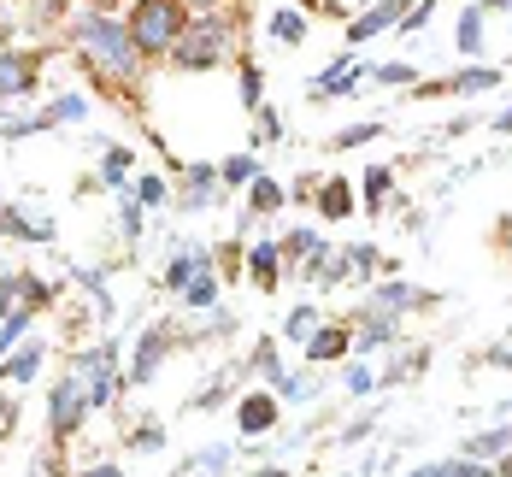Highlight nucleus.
Instances as JSON below:
<instances>
[{"mask_svg":"<svg viewBox=\"0 0 512 477\" xmlns=\"http://www.w3.org/2000/svg\"><path fill=\"white\" fill-rule=\"evenodd\" d=\"M71 48H77L83 71H89L95 83L136 89V83L148 77V59L136 53L124 18H112V12H95V6H89V12H71Z\"/></svg>","mask_w":512,"mask_h":477,"instance_id":"f257e3e1","label":"nucleus"},{"mask_svg":"<svg viewBox=\"0 0 512 477\" xmlns=\"http://www.w3.org/2000/svg\"><path fill=\"white\" fill-rule=\"evenodd\" d=\"M242 12L218 6V12H195L189 30L177 36V48L165 53L171 71H218V65H242Z\"/></svg>","mask_w":512,"mask_h":477,"instance_id":"f03ea898","label":"nucleus"},{"mask_svg":"<svg viewBox=\"0 0 512 477\" xmlns=\"http://www.w3.org/2000/svg\"><path fill=\"white\" fill-rule=\"evenodd\" d=\"M65 377H71V389L83 395V407H89V419L106 413L112 401H118V389H124V348L106 336L95 348H77L71 360H65Z\"/></svg>","mask_w":512,"mask_h":477,"instance_id":"7ed1b4c3","label":"nucleus"},{"mask_svg":"<svg viewBox=\"0 0 512 477\" xmlns=\"http://www.w3.org/2000/svg\"><path fill=\"white\" fill-rule=\"evenodd\" d=\"M189 6L183 0H130L124 6V30H130V42L142 59H165V53L177 48V36L189 30Z\"/></svg>","mask_w":512,"mask_h":477,"instance_id":"20e7f679","label":"nucleus"},{"mask_svg":"<svg viewBox=\"0 0 512 477\" xmlns=\"http://www.w3.org/2000/svg\"><path fill=\"white\" fill-rule=\"evenodd\" d=\"M171 348H183V330H177V324H148V330L136 336L130 360H124V389H142V383H154L159 366L171 360Z\"/></svg>","mask_w":512,"mask_h":477,"instance_id":"39448f33","label":"nucleus"},{"mask_svg":"<svg viewBox=\"0 0 512 477\" xmlns=\"http://www.w3.org/2000/svg\"><path fill=\"white\" fill-rule=\"evenodd\" d=\"M489 89H501V71L495 65H460V71H448V77H418L412 83V95L418 101H454V95H489Z\"/></svg>","mask_w":512,"mask_h":477,"instance_id":"423d86ee","label":"nucleus"},{"mask_svg":"<svg viewBox=\"0 0 512 477\" xmlns=\"http://www.w3.org/2000/svg\"><path fill=\"white\" fill-rule=\"evenodd\" d=\"M83 424H89L83 395L71 389V377H53V383H48V442H53V448H65Z\"/></svg>","mask_w":512,"mask_h":477,"instance_id":"0eeeda50","label":"nucleus"},{"mask_svg":"<svg viewBox=\"0 0 512 477\" xmlns=\"http://www.w3.org/2000/svg\"><path fill=\"white\" fill-rule=\"evenodd\" d=\"M348 330H354V354H389V348H401V324L407 318H389V313H371V307H354V313L342 318Z\"/></svg>","mask_w":512,"mask_h":477,"instance_id":"6e6552de","label":"nucleus"},{"mask_svg":"<svg viewBox=\"0 0 512 477\" xmlns=\"http://www.w3.org/2000/svg\"><path fill=\"white\" fill-rule=\"evenodd\" d=\"M36 83H42V53H30V48H0V112H6V101H24V95H36Z\"/></svg>","mask_w":512,"mask_h":477,"instance_id":"1a4fd4ad","label":"nucleus"},{"mask_svg":"<svg viewBox=\"0 0 512 477\" xmlns=\"http://www.w3.org/2000/svg\"><path fill=\"white\" fill-rule=\"evenodd\" d=\"M365 307H371V313H389V318H407V313H424V307H436V295H430V289H418V283H401V277H389V283H371Z\"/></svg>","mask_w":512,"mask_h":477,"instance_id":"9d476101","label":"nucleus"},{"mask_svg":"<svg viewBox=\"0 0 512 477\" xmlns=\"http://www.w3.org/2000/svg\"><path fill=\"white\" fill-rule=\"evenodd\" d=\"M212 207H224V183H218V165L195 159V165L183 171V183H177V212H212Z\"/></svg>","mask_w":512,"mask_h":477,"instance_id":"9b49d317","label":"nucleus"},{"mask_svg":"<svg viewBox=\"0 0 512 477\" xmlns=\"http://www.w3.org/2000/svg\"><path fill=\"white\" fill-rule=\"evenodd\" d=\"M412 0H371L365 12H354L348 18V48H359V42H371V36H389L401 18H407Z\"/></svg>","mask_w":512,"mask_h":477,"instance_id":"f8f14e48","label":"nucleus"},{"mask_svg":"<svg viewBox=\"0 0 512 477\" xmlns=\"http://www.w3.org/2000/svg\"><path fill=\"white\" fill-rule=\"evenodd\" d=\"M283 424V401L271 395V389H248L242 401H236V430L242 436H271Z\"/></svg>","mask_w":512,"mask_h":477,"instance_id":"ddd939ff","label":"nucleus"},{"mask_svg":"<svg viewBox=\"0 0 512 477\" xmlns=\"http://www.w3.org/2000/svg\"><path fill=\"white\" fill-rule=\"evenodd\" d=\"M301 348H307V366H336V360H348V354H354V330H348L342 318H324Z\"/></svg>","mask_w":512,"mask_h":477,"instance_id":"4468645a","label":"nucleus"},{"mask_svg":"<svg viewBox=\"0 0 512 477\" xmlns=\"http://www.w3.org/2000/svg\"><path fill=\"white\" fill-rule=\"evenodd\" d=\"M0 236H18V242H48L53 248V218H42V212H30L24 201H0Z\"/></svg>","mask_w":512,"mask_h":477,"instance_id":"2eb2a0df","label":"nucleus"},{"mask_svg":"<svg viewBox=\"0 0 512 477\" xmlns=\"http://www.w3.org/2000/svg\"><path fill=\"white\" fill-rule=\"evenodd\" d=\"M242 265H248V277H254L259 289H277V283L289 277V265H283V248H277V236H265V242H248Z\"/></svg>","mask_w":512,"mask_h":477,"instance_id":"dca6fc26","label":"nucleus"},{"mask_svg":"<svg viewBox=\"0 0 512 477\" xmlns=\"http://www.w3.org/2000/svg\"><path fill=\"white\" fill-rule=\"evenodd\" d=\"M312 207L324 224H342V218H354L359 201H354V183L348 177H318V195H312Z\"/></svg>","mask_w":512,"mask_h":477,"instance_id":"f3484780","label":"nucleus"},{"mask_svg":"<svg viewBox=\"0 0 512 477\" xmlns=\"http://www.w3.org/2000/svg\"><path fill=\"white\" fill-rule=\"evenodd\" d=\"M507 454H512V424L507 419L460 442V460H477V466H495V460H507Z\"/></svg>","mask_w":512,"mask_h":477,"instance_id":"a211bd4d","label":"nucleus"},{"mask_svg":"<svg viewBox=\"0 0 512 477\" xmlns=\"http://www.w3.org/2000/svg\"><path fill=\"white\" fill-rule=\"evenodd\" d=\"M195 271H212V248H201V242H183V248L165 260V289L177 295V289H183Z\"/></svg>","mask_w":512,"mask_h":477,"instance_id":"6ab92c4d","label":"nucleus"},{"mask_svg":"<svg viewBox=\"0 0 512 477\" xmlns=\"http://www.w3.org/2000/svg\"><path fill=\"white\" fill-rule=\"evenodd\" d=\"M430 366V348L424 342H412V348H395V360L377 371V389H401L407 377H418V371Z\"/></svg>","mask_w":512,"mask_h":477,"instance_id":"aec40b11","label":"nucleus"},{"mask_svg":"<svg viewBox=\"0 0 512 477\" xmlns=\"http://www.w3.org/2000/svg\"><path fill=\"white\" fill-rule=\"evenodd\" d=\"M271 395H277L283 407H307V401H318V366H307V371H283V377L271 383Z\"/></svg>","mask_w":512,"mask_h":477,"instance_id":"412c9836","label":"nucleus"},{"mask_svg":"<svg viewBox=\"0 0 512 477\" xmlns=\"http://www.w3.org/2000/svg\"><path fill=\"white\" fill-rule=\"evenodd\" d=\"M389 201H395V171H389V165H371V171L359 177V207L377 218Z\"/></svg>","mask_w":512,"mask_h":477,"instance_id":"4be33fe9","label":"nucleus"},{"mask_svg":"<svg viewBox=\"0 0 512 477\" xmlns=\"http://www.w3.org/2000/svg\"><path fill=\"white\" fill-rule=\"evenodd\" d=\"M483 30H489V12H483V0H471L460 12V24H454V48H460L465 59H477V53H483Z\"/></svg>","mask_w":512,"mask_h":477,"instance_id":"5701e85b","label":"nucleus"},{"mask_svg":"<svg viewBox=\"0 0 512 477\" xmlns=\"http://www.w3.org/2000/svg\"><path fill=\"white\" fill-rule=\"evenodd\" d=\"M283 207H289V189L259 171L254 183H248V212H254V218H271V212H283Z\"/></svg>","mask_w":512,"mask_h":477,"instance_id":"b1692460","label":"nucleus"},{"mask_svg":"<svg viewBox=\"0 0 512 477\" xmlns=\"http://www.w3.org/2000/svg\"><path fill=\"white\" fill-rule=\"evenodd\" d=\"M42 360H48V342H30V348H18V354L0 360V377H6V383H36Z\"/></svg>","mask_w":512,"mask_h":477,"instance_id":"393cba45","label":"nucleus"},{"mask_svg":"<svg viewBox=\"0 0 512 477\" xmlns=\"http://www.w3.org/2000/svg\"><path fill=\"white\" fill-rule=\"evenodd\" d=\"M236 377H265V383H277V377H283V354H277V342H271V336H259L254 354L236 366Z\"/></svg>","mask_w":512,"mask_h":477,"instance_id":"a878e982","label":"nucleus"},{"mask_svg":"<svg viewBox=\"0 0 512 477\" xmlns=\"http://www.w3.org/2000/svg\"><path fill=\"white\" fill-rule=\"evenodd\" d=\"M277 248H283V265L295 271L301 260H312V254L324 248V236H318L312 224H295V230H283V236H277Z\"/></svg>","mask_w":512,"mask_h":477,"instance_id":"bb28decb","label":"nucleus"},{"mask_svg":"<svg viewBox=\"0 0 512 477\" xmlns=\"http://www.w3.org/2000/svg\"><path fill=\"white\" fill-rule=\"evenodd\" d=\"M359 77H365V83H377V89H412V83H418V65H412V59H389V65H359Z\"/></svg>","mask_w":512,"mask_h":477,"instance_id":"cd10ccee","label":"nucleus"},{"mask_svg":"<svg viewBox=\"0 0 512 477\" xmlns=\"http://www.w3.org/2000/svg\"><path fill=\"white\" fill-rule=\"evenodd\" d=\"M265 30H271L283 48H301V42H307V12H301V6H277V12L265 18Z\"/></svg>","mask_w":512,"mask_h":477,"instance_id":"c85d7f7f","label":"nucleus"},{"mask_svg":"<svg viewBox=\"0 0 512 477\" xmlns=\"http://www.w3.org/2000/svg\"><path fill=\"white\" fill-rule=\"evenodd\" d=\"M177 301H183L189 313H212V307H218V271H195V277L177 289Z\"/></svg>","mask_w":512,"mask_h":477,"instance_id":"c756f323","label":"nucleus"},{"mask_svg":"<svg viewBox=\"0 0 512 477\" xmlns=\"http://www.w3.org/2000/svg\"><path fill=\"white\" fill-rule=\"evenodd\" d=\"M18 6H24V24H30V30H53V24H65V18L77 12L71 0H18Z\"/></svg>","mask_w":512,"mask_h":477,"instance_id":"7c9ffc66","label":"nucleus"},{"mask_svg":"<svg viewBox=\"0 0 512 477\" xmlns=\"http://www.w3.org/2000/svg\"><path fill=\"white\" fill-rule=\"evenodd\" d=\"M407 477H495V466H477V460H424V466H412Z\"/></svg>","mask_w":512,"mask_h":477,"instance_id":"2f4dec72","label":"nucleus"},{"mask_svg":"<svg viewBox=\"0 0 512 477\" xmlns=\"http://www.w3.org/2000/svg\"><path fill=\"white\" fill-rule=\"evenodd\" d=\"M254 177H259V154H254V148H248V154H230L224 165H218V183H224V195H230V189H248Z\"/></svg>","mask_w":512,"mask_h":477,"instance_id":"473e14b6","label":"nucleus"},{"mask_svg":"<svg viewBox=\"0 0 512 477\" xmlns=\"http://www.w3.org/2000/svg\"><path fill=\"white\" fill-rule=\"evenodd\" d=\"M89 118V101L83 95H53L48 106H42V124L48 130H59V124H83Z\"/></svg>","mask_w":512,"mask_h":477,"instance_id":"72a5a7b5","label":"nucleus"},{"mask_svg":"<svg viewBox=\"0 0 512 477\" xmlns=\"http://www.w3.org/2000/svg\"><path fill=\"white\" fill-rule=\"evenodd\" d=\"M130 201H136L142 212H154V207H165V201H171V183H165L159 171H142V177L130 183Z\"/></svg>","mask_w":512,"mask_h":477,"instance_id":"f704fd0d","label":"nucleus"},{"mask_svg":"<svg viewBox=\"0 0 512 477\" xmlns=\"http://www.w3.org/2000/svg\"><path fill=\"white\" fill-rule=\"evenodd\" d=\"M124 448H130V454H159V448H165V424L159 419H136L130 430H124Z\"/></svg>","mask_w":512,"mask_h":477,"instance_id":"c9c22d12","label":"nucleus"},{"mask_svg":"<svg viewBox=\"0 0 512 477\" xmlns=\"http://www.w3.org/2000/svg\"><path fill=\"white\" fill-rule=\"evenodd\" d=\"M230 460H236V448H230V442H212V448H201V454H189V460H183V477L189 472H230Z\"/></svg>","mask_w":512,"mask_h":477,"instance_id":"e433bc0d","label":"nucleus"},{"mask_svg":"<svg viewBox=\"0 0 512 477\" xmlns=\"http://www.w3.org/2000/svg\"><path fill=\"white\" fill-rule=\"evenodd\" d=\"M318 324H324V313H318L312 301H301V307H289V313H283V342H307V336L318 330Z\"/></svg>","mask_w":512,"mask_h":477,"instance_id":"4c0bfd02","label":"nucleus"},{"mask_svg":"<svg viewBox=\"0 0 512 477\" xmlns=\"http://www.w3.org/2000/svg\"><path fill=\"white\" fill-rule=\"evenodd\" d=\"M130 165H136V154L112 142V148L101 154V183H106V189H118V195H124V177H130Z\"/></svg>","mask_w":512,"mask_h":477,"instance_id":"58836bf2","label":"nucleus"},{"mask_svg":"<svg viewBox=\"0 0 512 477\" xmlns=\"http://www.w3.org/2000/svg\"><path fill=\"white\" fill-rule=\"evenodd\" d=\"M30 324H36L30 307H12V313L0 318V360H6V354H18V342H24V330H30Z\"/></svg>","mask_w":512,"mask_h":477,"instance_id":"ea45409f","label":"nucleus"},{"mask_svg":"<svg viewBox=\"0 0 512 477\" xmlns=\"http://www.w3.org/2000/svg\"><path fill=\"white\" fill-rule=\"evenodd\" d=\"M377 136H383V118H365V124L336 130V136H330V148H336V154H348V148H365V142H377Z\"/></svg>","mask_w":512,"mask_h":477,"instance_id":"a19ab883","label":"nucleus"},{"mask_svg":"<svg viewBox=\"0 0 512 477\" xmlns=\"http://www.w3.org/2000/svg\"><path fill=\"white\" fill-rule=\"evenodd\" d=\"M254 118H259L254 148H271V142H283V136H289V124H283V112H277V106H259Z\"/></svg>","mask_w":512,"mask_h":477,"instance_id":"79ce46f5","label":"nucleus"},{"mask_svg":"<svg viewBox=\"0 0 512 477\" xmlns=\"http://www.w3.org/2000/svg\"><path fill=\"white\" fill-rule=\"evenodd\" d=\"M118 230H124V242H142V230H148V212L130 201V189L118 195Z\"/></svg>","mask_w":512,"mask_h":477,"instance_id":"37998d69","label":"nucleus"},{"mask_svg":"<svg viewBox=\"0 0 512 477\" xmlns=\"http://www.w3.org/2000/svg\"><path fill=\"white\" fill-rule=\"evenodd\" d=\"M342 389H348L354 401H371V395H377V371L365 366V360H354V366L342 371Z\"/></svg>","mask_w":512,"mask_h":477,"instance_id":"c03bdc74","label":"nucleus"},{"mask_svg":"<svg viewBox=\"0 0 512 477\" xmlns=\"http://www.w3.org/2000/svg\"><path fill=\"white\" fill-rule=\"evenodd\" d=\"M236 71H242V106H248V112H259V106H265V71H259L254 59H242Z\"/></svg>","mask_w":512,"mask_h":477,"instance_id":"a18cd8bd","label":"nucleus"},{"mask_svg":"<svg viewBox=\"0 0 512 477\" xmlns=\"http://www.w3.org/2000/svg\"><path fill=\"white\" fill-rule=\"evenodd\" d=\"M342 260H348L354 277H377V242H348V248H342Z\"/></svg>","mask_w":512,"mask_h":477,"instance_id":"49530a36","label":"nucleus"},{"mask_svg":"<svg viewBox=\"0 0 512 477\" xmlns=\"http://www.w3.org/2000/svg\"><path fill=\"white\" fill-rule=\"evenodd\" d=\"M230 383H206L201 395H189V413H218V407H230Z\"/></svg>","mask_w":512,"mask_h":477,"instance_id":"de8ad7c7","label":"nucleus"},{"mask_svg":"<svg viewBox=\"0 0 512 477\" xmlns=\"http://www.w3.org/2000/svg\"><path fill=\"white\" fill-rule=\"evenodd\" d=\"M212 271H218V277H236V271H242V242H236V236L212 248Z\"/></svg>","mask_w":512,"mask_h":477,"instance_id":"09e8293b","label":"nucleus"},{"mask_svg":"<svg viewBox=\"0 0 512 477\" xmlns=\"http://www.w3.org/2000/svg\"><path fill=\"white\" fill-rule=\"evenodd\" d=\"M430 12H436V0H412L407 18L395 24V36H418V30H430Z\"/></svg>","mask_w":512,"mask_h":477,"instance_id":"8fccbe9b","label":"nucleus"},{"mask_svg":"<svg viewBox=\"0 0 512 477\" xmlns=\"http://www.w3.org/2000/svg\"><path fill=\"white\" fill-rule=\"evenodd\" d=\"M371 430H377V413H359L354 424H342L336 442H342V448H359V442H371Z\"/></svg>","mask_w":512,"mask_h":477,"instance_id":"3c124183","label":"nucleus"},{"mask_svg":"<svg viewBox=\"0 0 512 477\" xmlns=\"http://www.w3.org/2000/svg\"><path fill=\"white\" fill-rule=\"evenodd\" d=\"M36 130H48L42 112H36V118H6V124H0V142H24V136H36Z\"/></svg>","mask_w":512,"mask_h":477,"instance_id":"603ef678","label":"nucleus"},{"mask_svg":"<svg viewBox=\"0 0 512 477\" xmlns=\"http://www.w3.org/2000/svg\"><path fill=\"white\" fill-rule=\"evenodd\" d=\"M471 124H477V118H471V112H460V118H448V124H442V136H465Z\"/></svg>","mask_w":512,"mask_h":477,"instance_id":"864d4df0","label":"nucleus"},{"mask_svg":"<svg viewBox=\"0 0 512 477\" xmlns=\"http://www.w3.org/2000/svg\"><path fill=\"white\" fill-rule=\"evenodd\" d=\"M77 477H124V466H112V460H101V466H83Z\"/></svg>","mask_w":512,"mask_h":477,"instance_id":"5fc2aeb1","label":"nucleus"},{"mask_svg":"<svg viewBox=\"0 0 512 477\" xmlns=\"http://www.w3.org/2000/svg\"><path fill=\"white\" fill-rule=\"evenodd\" d=\"M489 124H495V130H501V136H512V101H507V112H495V118H489Z\"/></svg>","mask_w":512,"mask_h":477,"instance_id":"6e6d98bb","label":"nucleus"},{"mask_svg":"<svg viewBox=\"0 0 512 477\" xmlns=\"http://www.w3.org/2000/svg\"><path fill=\"white\" fill-rule=\"evenodd\" d=\"M189 12H218V6H230V0H183Z\"/></svg>","mask_w":512,"mask_h":477,"instance_id":"4d7b16f0","label":"nucleus"},{"mask_svg":"<svg viewBox=\"0 0 512 477\" xmlns=\"http://www.w3.org/2000/svg\"><path fill=\"white\" fill-rule=\"evenodd\" d=\"M483 366H512V348H495V354H483Z\"/></svg>","mask_w":512,"mask_h":477,"instance_id":"13d9d810","label":"nucleus"},{"mask_svg":"<svg viewBox=\"0 0 512 477\" xmlns=\"http://www.w3.org/2000/svg\"><path fill=\"white\" fill-rule=\"evenodd\" d=\"M248 477H289V466H254Z\"/></svg>","mask_w":512,"mask_h":477,"instance_id":"bf43d9fd","label":"nucleus"},{"mask_svg":"<svg viewBox=\"0 0 512 477\" xmlns=\"http://www.w3.org/2000/svg\"><path fill=\"white\" fill-rule=\"evenodd\" d=\"M483 12H512V0H483Z\"/></svg>","mask_w":512,"mask_h":477,"instance_id":"052dcab7","label":"nucleus"},{"mask_svg":"<svg viewBox=\"0 0 512 477\" xmlns=\"http://www.w3.org/2000/svg\"><path fill=\"white\" fill-rule=\"evenodd\" d=\"M495 477H512V454L507 460H495Z\"/></svg>","mask_w":512,"mask_h":477,"instance_id":"680f3d73","label":"nucleus"},{"mask_svg":"<svg viewBox=\"0 0 512 477\" xmlns=\"http://www.w3.org/2000/svg\"><path fill=\"white\" fill-rule=\"evenodd\" d=\"M12 313V295H6V283H0V318Z\"/></svg>","mask_w":512,"mask_h":477,"instance_id":"e2e57ef3","label":"nucleus"},{"mask_svg":"<svg viewBox=\"0 0 512 477\" xmlns=\"http://www.w3.org/2000/svg\"><path fill=\"white\" fill-rule=\"evenodd\" d=\"M89 6H95V12H112V6H118V0H89Z\"/></svg>","mask_w":512,"mask_h":477,"instance_id":"0e129e2a","label":"nucleus"},{"mask_svg":"<svg viewBox=\"0 0 512 477\" xmlns=\"http://www.w3.org/2000/svg\"><path fill=\"white\" fill-rule=\"evenodd\" d=\"M359 6H371V0H359Z\"/></svg>","mask_w":512,"mask_h":477,"instance_id":"69168bd1","label":"nucleus"},{"mask_svg":"<svg viewBox=\"0 0 512 477\" xmlns=\"http://www.w3.org/2000/svg\"><path fill=\"white\" fill-rule=\"evenodd\" d=\"M0 6H6V0H0Z\"/></svg>","mask_w":512,"mask_h":477,"instance_id":"338daca9","label":"nucleus"},{"mask_svg":"<svg viewBox=\"0 0 512 477\" xmlns=\"http://www.w3.org/2000/svg\"><path fill=\"white\" fill-rule=\"evenodd\" d=\"M342 477H348V472H342Z\"/></svg>","mask_w":512,"mask_h":477,"instance_id":"774afa93","label":"nucleus"}]
</instances>
